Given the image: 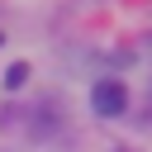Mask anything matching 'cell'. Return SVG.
<instances>
[{
  "label": "cell",
  "instance_id": "6da1fadb",
  "mask_svg": "<svg viewBox=\"0 0 152 152\" xmlns=\"http://www.w3.org/2000/svg\"><path fill=\"white\" fill-rule=\"evenodd\" d=\"M90 104H95V114H100V119H114V114H124V104H128V90H124V81H114V76L95 81V90H90Z\"/></svg>",
  "mask_w": 152,
  "mask_h": 152
},
{
  "label": "cell",
  "instance_id": "7a4b0ae2",
  "mask_svg": "<svg viewBox=\"0 0 152 152\" xmlns=\"http://www.w3.org/2000/svg\"><path fill=\"white\" fill-rule=\"evenodd\" d=\"M24 81H28V66H24V62H14V66L5 71V86H24Z\"/></svg>",
  "mask_w": 152,
  "mask_h": 152
}]
</instances>
